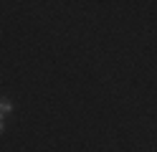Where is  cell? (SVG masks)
Here are the masks:
<instances>
[{"label":"cell","mask_w":157,"mask_h":152,"mask_svg":"<svg viewBox=\"0 0 157 152\" xmlns=\"http://www.w3.org/2000/svg\"><path fill=\"white\" fill-rule=\"evenodd\" d=\"M8 111H13V104L8 99H0V119H3V114H8Z\"/></svg>","instance_id":"6da1fadb"},{"label":"cell","mask_w":157,"mask_h":152,"mask_svg":"<svg viewBox=\"0 0 157 152\" xmlns=\"http://www.w3.org/2000/svg\"><path fill=\"white\" fill-rule=\"evenodd\" d=\"M0 134H3V119H0Z\"/></svg>","instance_id":"7a4b0ae2"}]
</instances>
